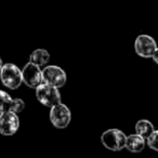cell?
<instances>
[{
	"label": "cell",
	"mask_w": 158,
	"mask_h": 158,
	"mask_svg": "<svg viewBox=\"0 0 158 158\" xmlns=\"http://www.w3.org/2000/svg\"><path fill=\"white\" fill-rule=\"evenodd\" d=\"M36 98L40 104L50 108L62 103L61 93L59 89L47 84H41L36 89Z\"/></svg>",
	"instance_id": "3"
},
{
	"label": "cell",
	"mask_w": 158,
	"mask_h": 158,
	"mask_svg": "<svg viewBox=\"0 0 158 158\" xmlns=\"http://www.w3.org/2000/svg\"><path fill=\"white\" fill-rule=\"evenodd\" d=\"M20 129L19 115L13 112H5L0 114V133L2 135H13Z\"/></svg>",
	"instance_id": "8"
},
{
	"label": "cell",
	"mask_w": 158,
	"mask_h": 158,
	"mask_svg": "<svg viewBox=\"0 0 158 158\" xmlns=\"http://www.w3.org/2000/svg\"><path fill=\"white\" fill-rule=\"evenodd\" d=\"M42 79L44 84L52 86L54 88H62L67 81V76L63 68L56 65H48L42 68Z\"/></svg>",
	"instance_id": "4"
},
{
	"label": "cell",
	"mask_w": 158,
	"mask_h": 158,
	"mask_svg": "<svg viewBox=\"0 0 158 158\" xmlns=\"http://www.w3.org/2000/svg\"><path fill=\"white\" fill-rule=\"evenodd\" d=\"M155 131L154 125L147 119H140L135 123V133L144 138L145 140L149 138L153 132Z\"/></svg>",
	"instance_id": "11"
},
{
	"label": "cell",
	"mask_w": 158,
	"mask_h": 158,
	"mask_svg": "<svg viewBox=\"0 0 158 158\" xmlns=\"http://www.w3.org/2000/svg\"><path fill=\"white\" fill-rule=\"evenodd\" d=\"M22 78L23 84L31 89H37L41 84H44L42 79V68L35 65L31 62L25 64L22 68Z\"/></svg>",
	"instance_id": "6"
},
{
	"label": "cell",
	"mask_w": 158,
	"mask_h": 158,
	"mask_svg": "<svg viewBox=\"0 0 158 158\" xmlns=\"http://www.w3.org/2000/svg\"><path fill=\"white\" fill-rule=\"evenodd\" d=\"M157 49V42L149 35H139L134 41V51L143 59H152Z\"/></svg>",
	"instance_id": "7"
},
{
	"label": "cell",
	"mask_w": 158,
	"mask_h": 158,
	"mask_svg": "<svg viewBox=\"0 0 158 158\" xmlns=\"http://www.w3.org/2000/svg\"><path fill=\"white\" fill-rule=\"evenodd\" d=\"M25 108V103L22 99L15 98L14 99V104H13V110L12 112L15 114H20L21 112H23V110Z\"/></svg>",
	"instance_id": "14"
},
{
	"label": "cell",
	"mask_w": 158,
	"mask_h": 158,
	"mask_svg": "<svg viewBox=\"0 0 158 158\" xmlns=\"http://www.w3.org/2000/svg\"><path fill=\"white\" fill-rule=\"evenodd\" d=\"M0 80L2 85L10 90H16L23 84L22 69L18 67L13 63L3 64L0 70Z\"/></svg>",
	"instance_id": "1"
},
{
	"label": "cell",
	"mask_w": 158,
	"mask_h": 158,
	"mask_svg": "<svg viewBox=\"0 0 158 158\" xmlns=\"http://www.w3.org/2000/svg\"><path fill=\"white\" fill-rule=\"evenodd\" d=\"M29 62L39 66L40 68H44L48 66V63L50 62V54L46 49H36L31 52Z\"/></svg>",
	"instance_id": "10"
},
{
	"label": "cell",
	"mask_w": 158,
	"mask_h": 158,
	"mask_svg": "<svg viewBox=\"0 0 158 158\" xmlns=\"http://www.w3.org/2000/svg\"><path fill=\"white\" fill-rule=\"evenodd\" d=\"M127 135L119 129H108L101 135V142L105 148L113 152H119L126 147Z\"/></svg>",
	"instance_id": "2"
},
{
	"label": "cell",
	"mask_w": 158,
	"mask_h": 158,
	"mask_svg": "<svg viewBox=\"0 0 158 158\" xmlns=\"http://www.w3.org/2000/svg\"><path fill=\"white\" fill-rule=\"evenodd\" d=\"M50 121L57 129H65L72 121V112L64 103L51 107Z\"/></svg>",
	"instance_id": "5"
},
{
	"label": "cell",
	"mask_w": 158,
	"mask_h": 158,
	"mask_svg": "<svg viewBox=\"0 0 158 158\" xmlns=\"http://www.w3.org/2000/svg\"><path fill=\"white\" fill-rule=\"evenodd\" d=\"M146 143L149 148H152L153 151L158 152V130H155L149 135V138L146 140Z\"/></svg>",
	"instance_id": "13"
},
{
	"label": "cell",
	"mask_w": 158,
	"mask_h": 158,
	"mask_svg": "<svg viewBox=\"0 0 158 158\" xmlns=\"http://www.w3.org/2000/svg\"><path fill=\"white\" fill-rule=\"evenodd\" d=\"M2 66H3L2 60H1V57H0V70H1V68H2Z\"/></svg>",
	"instance_id": "16"
},
{
	"label": "cell",
	"mask_w": 158,
	"mask_h": 158,
	"mask_svg": "<svg viewBox=\"0 0 158 158\" xmlns=\"http://www.w3.org/2000/svg\"><path fill=\"white\" fill-rule=\"evenodd\" d=\"M145 145H146V140L139 134L134 133L127 136L125 148H127L131 153H140L144 149Z\"/></svg>",
	"instance_id": "9"
},
{
	"label": "cell",
	"mask_w": 158,
	"mask_h": 158,
	"mask_svg": "<svg viewBox=\"0 0 158 158\" xmlns=\"http://www.w3.org/2000/svg\"><path fill=\"white\" fill-rule=\"evenodd\" d=\"M152 59H153V61L158 65V47H157V49H156L155 52H154V55H153V57H152Z\"/></svg>",
	"instance_id": "15"
},
{
	"label": "cell",
	"mask_w": 158,
	"mask_h": 158,
	"mask_svg": "<svg viewBox=\"0 0 158 158\" xmlns=\"http://www.w3.org/2000/svg\"><path fill=\"white\" fill-rule=\"evenodd\" d=\"M14 99L8 92L0 90V114L13 110Z\"/></svg>",
	"instance_id": "12"
}]
</instances>
